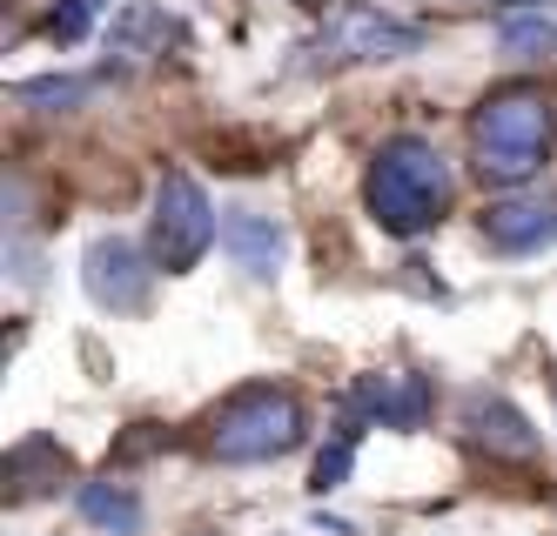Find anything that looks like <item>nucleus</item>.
Returning a JSON list of instances; mask_svg holds the SVG:
<instances>
[{
    "instance_id": "obj_1",
    "label": "nucleus",
    "mask_w": 557,
    "mask_h": 536,
    "mask_svg": "<svg viewBox=\"0 0 557 536\" xmlns=\"http://www.w3.org/2000/svg\"><path fill=\"white\" fill-rule=\"evenodd\" d=\"M363 209L383 235L396 241H417L444 222L450 209V161L430 135H389L370 154V175H363Z\"/></svg>"
},
{
    "instance_id": "obj_2",
    "label": "nucleus",
    "mask_w": 557,
    "mask_h": 536,
    "mask_svg": "<svg viewBox=\"0 0 557 536\" xmlns=\"http://www.w3.org/2000/svg\"><path fill=\"white\" fill-rule=\"evenodd\" d=\"M302 436H309V416H302L296 389L249 383L209 416V457L228 470H249V463H275L289 449H302Z\"/></svg>"
},
{
    "instance_id": "obj_3",
    "label": "nucleus",
    "mask_w": 557,
    "mask_h": 536,
    "mask_svg": "<svg viewBox=\"0 0 557 536\" xmlns=\"http://www.w3.org/2000/svg\"><path fill=\"white\" fill-rule=\"evenodd\" d=\"M215 235H222V222H215L209 188L195 182V175H182V169H169L162 182H154V215H148V255H154V269L188 275L195 262L215 249Z\"/></svg>"
},
{
    "instance_id": "obj_4",
    "label": "nucleus",
    "mask_w": 557,
    "mask_h": 536,
    "mask_svg": "<svg viewBox=\"0 0 557 536\" xmlns=\"http://www.w3.org/2000/svg\"><path fill=\"white\" fill-rule=\"evenodd\" d=\"M557 141V101L531 80H510V88H491L470 108V148H510V154H544L550 161Z\"/></svg>"
},
{
    "instance_id": "obj_5",
    "label": "nucleus",
    "mask_w": 557,
    "mask_h": 536,
    "mask_svg": "<svg viewBox=\"0 0 557 536\" xmlns=\"http://www.w3.org/2000/svg\"><path fill=\"white\" fill-rule=\"evenodd\" d=\"M154 255H141L128 235H95L88 249H82V288H88V302L108 309V315H135L148 309V288H154Z\"/></svg>"
},
{
    "instance_id": "obj_6",
    "label": "nucleus",
    "mask_w": 557,
    "mask_h": 536,
    "mask_svg": "<svg viewBox=\"0 0 557 536\" xmlns=\"http://www.w3.org/2000/svg\"><path fill=\"white\" fill-rule=\"evenodd\" d=\"M323 40L343 61H410V54H423V27L417 21H396L383 8H363V0H343L330 14V27H323Z\"/></svg>"
},
{
    "instance_id": "obj_7",
    "label": "nucleus",
    "mask_w": 557,
    "mask_h": 536,
    "mask_svg": "<svg viewBox=\"0 0 557 536\" xmlns=\"http://www.w3.org/2000/svg\"><path fill=\"white\" fill-rule=\"evenodd\" d=\"M484 241L497 255H537L557 241V195L537 188H510L484 209Z\"/></svg>"
},
{
    "instance_id": "obj_8",
    "label": "nucleus",
    "mask_w": 557,
    "mask_h": 536,
    "mask_svg": "<svg viewBox=\"0 0 557 536\" xmlns=\"http://www.w3.org/2000/svg\"><path fill=\"white\" fill-rule=\"evenodd\" d=\"M356 409L383 429H423L430 409H436V389L417 369H370V376L356 383Z\"/></svg>"
},
{
    "instance_id": "obj_9",
    "label": "nucleus",
    "mask_w": 557,
    "mask_h": 536,
    "mask_svg": "<svg viewBox=\"0 0 557 536\" xmlns=\"http://www.w3.org/2000/svg\"><path fill=\"white\" fill-rule=\"evenodd\" d=\"M463 429H470V442L476 449H491V457H510V463H531L537 457V429H531V416L517 409L510 396H470V409H463Z\"/></svg>"
},
{
    "instance_id": "obj_10",
    "label": "nucleus",
    "mask_w": 557,
    "mask_h": 536,
    "mask_svg": "<svg viewBox=\"0 0 557 536\" xmlns=\"http://www.w3.org/2000/svg\"><path fill=\"white\" fill-rule=\"evenodd\" d=\"M175 40H182V27H175L169 8H154V0H128V8L114 14L108 48L122 54V67H148V61H162Z\"/></svg>"
},
{
    "instance_id": "obj_11",
    "label": "nucleus",
    "mask_w": 557,
    "mask_h": 536,
    "mask_svg": "<svg viewBox=\"0 0 557 536\" xmlns=\"http://www.w3.org/2000/svg\"><path fill=\"white\" fill-rule=\"evenodd\" d=\"M222 249L235 255V269H243L249 282L283 275V228H275L269 215H256V209H228L222 215Z\"/></svg>"
},
{
    "instance_id": "obj_12",
    "label": "nucleus",
    "mask_w": 557,
    "mask_h": 536,
    "mask_svg": "<svg viewBox=\"0 0 557 536\" xmlns=\"http://www.w3.org/2000/svg\"><path fill=\"white\" fill-rule=\"evenodd\" d=\"M61 476H74V457L54 436H27V442L8 449V489L14 497H41V489L61 483Z\"/></svg>"
},
{
    "instance_id": "obj_13",
    "label": "nucleus",
    "mask_w": 557,
    "mask_h": 536,
    "mask_svg": "<svg viewBox=\"0 0 557 536\" xmlns=\"http://www.w3.org/2000/svg\"><path fill=\"white\" fill-rule=\"evenodd\" d=\"M74 510H82V523L108 529V536H141L148 510L128 483H82V497H74Z\"/></svg>"
},
{
    "instance_id": "obj_14",
    "label": "nucleus",
    "mask_w": 557,
    "mask_h": 536,
    "mask_svg": "<svg viewBox=\"0 0 557 536\" xmlns=\"http://www.w3.org/2000/svg\"><path fill=\"white\" fill-rule=\"evenodd\" d=\"M88 95H95V80H88V74H41V80H14V101L41 108V114H74Z\"/></svg>"
},
{
    "instance_id": "obj_15",
    "label": "nucleus",
    "mask_w": 557,
    "mask_h": 536,
    "mask_svg": "<svg viewBox=\"0 0 557 536\" xmlns=\"http://www.w3.org/2000/svg\"><path fill=\"white\" fill-rule=\"evenodd\" d=\"M497 48L510 61H544V54H557V21L550 14H510L497 27Z\"/></svg>"
},
{
    "instance_id": "obj_16",
    "label": "nucleus",
    "mask_w": 557,
    "mask_h": 536,
    "mask_svg": "<svg viewBox=\"0 0 557 536\" xmlns=\"http://www.w3.org/2000/svg\"><path fill=\"white\" fill-rule=\"evenodd\" d=\"M95 14H101V0H61V8H54V21H48V34L74 48V40H88Z\"/></svg>"
},
{
    "instance_id": "obj_17",
    "label": "nucleus",
    "mask_w": 557,
    "mask_h": 536,
    "mask_svg": "<svg viewBox=\"0 0 557 536\" xmlns=\"http://www.w3.org/2000/svg\"><path fill=\"white\" fill-rule=\"evenodd\" d=\"M349 463H356V442H349V436H343V442H330L323 457H315L309 489H323V497H330V489H343V483H349Z\"/></svg>"
},
{
    "instance_id": "obj_18",
    "label": "nucleus",
    "mask_w": 557,
    "mask_h": 536,
    "mask_svg": "<svg viewBox=\"0 0 557 536\" xmlns=\"http://www.w3.org/2000/svg\"><path fill=\"white\" fill-rule=\"evenodd\" d=\"M550 396H557V383H550Z\"/></svg>"
}]
</instances>
